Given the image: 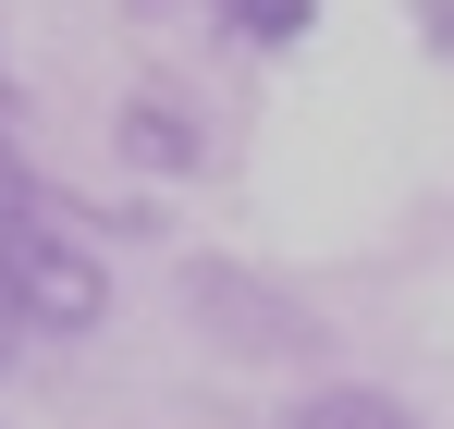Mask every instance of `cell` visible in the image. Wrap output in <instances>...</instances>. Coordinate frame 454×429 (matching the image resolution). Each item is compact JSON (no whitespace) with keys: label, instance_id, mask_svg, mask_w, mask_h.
<instances>
[{"label":"cell","instance_id":"7a4b0ae2","mask_svg":"<svg viewBox=\"0 0 454 429\" xmlns=\"http://www.w3.org/2000/svg\"><path fill=\"white\" fill-rule=\"evenodd\" d=\"M184 319L233 344V356H319L332 332H319V307H295L283 283H246L233 258H184Z\"/></svg>","mask_w":454,"mask_h":429},{"label":"cell","instance_id":"3957f363","mask_svg":"<svg viewBox=\"0 0 454 429\" xmlns=\"http://www.w3.org/2000/svg\"><path fill=\"white\" fill-rule=\"evenodd\" d=\"M111 147H123L136 172H160V184H172V172H197V160H209V123H197V98L136 86V98H123V123H111Z\"/></svg>","mask_w":454,"mask_h":429},{"label":"cell","instance_id":"5b68a950","mask_svg":"<svg viewBox=\"0 0 454 429\" xmlns=\"http://www.w3.org/2000/svg\"><path fill=\"white\" fill-rule=\"evenodd\" d=\"M209 12H222L246 50H295L307 25H319V0H209Z\"/></svg>","mask_w":454,"mask_h":429},{"label":"cell","instance_id":"277c9868","mask_svg":"<svg viewBox=\"0 0 454 429\" xmlns=\"http://www.w3.org/2000/svg\"><path fill=\"white\" fill-rule=\"evenodd\" d=\"M283 429H418L393 393H369V380H319V393H295L283 405Z\"/></svg>","mask_w":454,"mask_h":429},{"label":"cell","instance_id":"52a82bcc","mask_svg":"<svg viewBox=\"0 0 454 429\" xmlns=\"http://www.w3.org/2000/svg\"><path fill=\"white\" fill-rule=\"evenodd\" d=\"M12 344H25V332H12V319H0V380H12Z\"/></svg>","mask_w":454,"mask_h":429},{"label":"cell","instance_id":"6da1fadb","mask_svg":"<svg viewBox=\"0 0 454 429\" xmlns=\"http://www.w3.org/2000/svg\"><path fill=\"white\" fill-rule=\"evenodd\" d=\"M0 319L37 344H86L111 319V258L50 209V184H0Z\"/></svg>","mask_w":454,"mask_h":429},{"label":"cell","instance_id":"8992f818","mask_svg":"<svg viewBox=\"0 0 454 429\" xmlns=\"http://www.w3.org/2000/svg\"><path fill=\"white\" fill-rule=\"evenodd\" d=\"M405 25H418V50H430V62H454V0H405Z\"/></svg>","mask_w":454,"mask_h":429}]
</instances>
